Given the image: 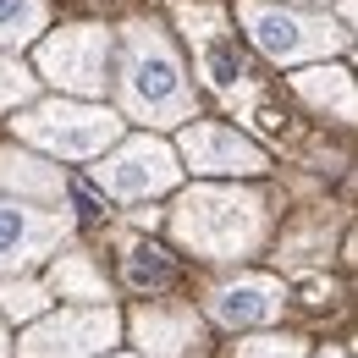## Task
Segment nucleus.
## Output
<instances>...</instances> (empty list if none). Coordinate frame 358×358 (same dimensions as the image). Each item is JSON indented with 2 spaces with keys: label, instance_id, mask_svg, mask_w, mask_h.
I'll return each instance as SVG.
<instances>
[{
  "label": "nucleus",
  "instance_id": "1",
  "mask_svg": "<svg viewBox=\"0 0 358 358\" xmlns=\"http://www.w3.org/2000/svg\"><path fill=\"white\" fill-rule=\"evenodd\" d=\"M116 110L122 122H138L149 133H166L199 116V89L182 66V50L171 45V34L149 17H133L116 28Z\"/></svg>",
  "mask_w": 358,
  "mask_h": 358
},
{
  "label": "nucleus",
  "instance_id": "2",
  "mask_svg": "<svg viewBox=\"0 0 358 358\" xmlns=\"http://www.w3.org/2000/svg\"><path fill=\"white\" fill-rule=\"evenodd\" d=\"M171 237L199 259H248L270 237V204L243 182H199L171 204Z\"/></svg>",
  "mask_w": 358,
  "mask_h": 358
},
{
  "label": "nucleus",
  "instance_id": "3",
  "mask_svg": "<svg viewBox=\"0 0 358 358\" xmlns=\"http://www.w3.org/2000/svg\"><path fill=\"white\" fill-rule=\"evenodd\" d=\"M11 127H17V143L39 149L50 160H94V155H105L116 138L127 133L116 105H94V99H72V94L17 105Z\"/></svg>",
  "mask_w": 358,
  "mask_h": 358
},
{
  "label": "nucleus",
  "instance_id": "4",
  "mask_svg": "<svg viewBox=\"0 0 358 358\" xmlns=\"http://www.w3.org/2000/svg\"><path fill=\"white\" fill-rule=\"evenodd\" d=\"M237 28L248 45L275 66H303V61H331L348 50V28L331 11H303V6H275V0H243Z\"/></svg>",
  "mask_w": 358,
  "mask_h": 358
},
{
  "label": "nucleus",
  "instance_id": "5",
  "mask_svg": "<svg viewBox=\"0 0 358 358\" xmlns=\"http://www.w3.org/2000/svg\"><path fill=\"white\" fill-rule=\"evenodd\" d=\"M110 55H116V34L105 22H72V28H55L50 39H39L34 78L72 94V99H105L110 94Z\"/></svg>",
  "mask_w": 358,
  "mask_h": 358
},
{
  "label": "nucleus",
  "instance_id": "6",
  "mask_svg": "<svg viewBox=\"0 0 358 358\" xmlns=\"http://www.w3.org/2000/svg\"><path fill=\"white\" fill-rule=\"evenodd\" d=\"M94 182L122 199V204H138V199H160L182 182V160L177 149L160 133H138V138H116L105 155H94Z\"/></svg>",
  "mask_w": 358,
  "mask_h": 358
},
{
  "label": "nucleus",
  "instance_id": "7",
  "mask_svg": "<svg viewBox=\"0 0 358 358\" xmlns=\"http://www.w3.org/2000/svg\"><path fill=\"white\" fill-rule=\"evenodd\" d=\"M122 336V314L110 303H78L61 314H34L22 342H11V358H94L110 353Z\"/></svg>",
  "mask_w": 358,
  "mask_h": 358
},
{
  "label": "nucleus",
  "instance_id": "8",
  "mask_svg": "<svg viewBox=\"0 0 358 358\" xmlns=\"http://www.w3.org/2000/svg\"><path fill=\"white\" fill-rule=\"evenodd\" d=\"M72 231H78V215L66 204H28L0 193V275H28L55 248H66Z\"/></svg>",
  "mask_w": 358,
  "mask_h": 358
},
{
  "label": "nucleus",
  "instance_id": "9",
  "mask_svg": "<svg viewBox=\"0 0 358 358\" xmlns=\"http://www.w3.org/2000/svg\"><path fill=\"white\" fill-rule=\"evenodd\" d=\"M177 22L193 45V61H199V78L204 89L221 94L226 105H248L254 99V83L243 72V50L231 39V22H226L221 6H177Z\"/></svg>",
  "mask_w": 358,
  "mask_h": 358
},
{
  "label": "nucleus",
  "instance_id": "10",
  "mask_svg": "<svg viewBox=\"0 0 358 358\" xmlns=\"http://www.w3.org/2000/svg\"><path fill=\"white\" fill-rule=\"evenodd\" d=\"M177 160L193 177H265L270 171L265 149L254 138H243L237 127H226V122H182Z\"/></svg>",
  "mask_w": 358,
  "mask_h": 358
},
{
  "label": "nucleus",
  "instance_id": "11",
  "mask_svg": "<svg viewBox=\"0 0 358 358\" xmlns=\"http://www.w3.org/2000/svg\"><path fill=\"white\" fill-rule=\"evenodd\" d=\"M287 309V287L275 275H226L204 292V320H215L226 331H254V325H275Z\"/></svg>",
  "mask_w": 358,
  "mask_h": 358
},
{
  "label": "nucleus",
  "instance_id": "12",
  "mask_svg": "<svg viewBox=\"0 0 358 358\" xmlns=\"http://www.w3.org/2000/svg\"><path fill=\"white\" fill-rule=\"evenodd\" d=\"M127 331H133L138 353L143 358H193L204 348V314L193 309V303H177V298H155V303H138L133 320H127Z\"/></svg>",
  "mask_w": 358,
  "mask_h": 358
},
{
  "label": "nucleus",
  "instance_id": "13",
  "mask_svg": "<svg viewBox=\"0 0 358 358\" xmlns=\"http://www.w3.org/2000/svg\"><path fill=\"white\" fill-rule=\"evenodd\" d=\"M0 193L28 199V204H66V199H72L66 171H61L50 155L28 149V143H6V149H0Z\"/></svg>",
  "mask_w": 358,
  "mask_h": 358
},
{
  "label": "nucleus",
  "instance_id": "14",
  "mask_svg": "<svg viewBox=\"0 0 358 358\" xmlns=\"http://www.w3.org/2000/svg\"><path fill=\"white\" fill-rule=\"evenodd\" d=\"M292 94H298L309 110L342 122V127L358 116V89H353V72H348V66H314V61H303V66L292 72Z\"/></svg>",
  "mask_w": 358,
  "mask_h": 358
},
{
  "label": "nucleus",
  "instance_id": "15",
  "mask_svg": "<svg viewBox=\"0 0 358 358\" xmlns=\"http://www.w3.org/2000/svg\"><path fill=\"white\" fill-rule=\"evenodd\" d=\"M50 298H72V303H110V281H105V270L94 265V254L83 248H55L50 254V275H45Z\"/></svg>",
  "mask_w": 358,
  "mask_h": 358
},
{
  "label": "nucleus",
  "instance_id": "16",
  "mask_svg": "<svg viewBox=\"0 0 358 358\" xmlns=\"http://www.w3.org/2000/svg\"><path fill=\"white\" fill-rule=\"evenodd\" d=\"M171 275H177V259H171L160 243H127V254H122V281H127L133 292L171 287Z\"/></svg>",
  "mask_w": 358,
  "mask_h": 358
},
{
  "label": "nucleus",
  "instance_id": "17",
  "mask_svg": "<svg viewBox=\"0 0 358 358\" xmlns=\"http://www.w3.org/2000/svg\"><path fill=\"white\" fill-rule=\"evenodd\" d=\"M50 28L45 0H0V50H22Z\"/></svg>",
  "mask_w": 358,
  "mask_h": 358
},
{
  "label": "nucleus",
  "instance_id": "18",
  "mask_svg": "<svg viewBox=\"0 0 358 358\" xmlns=\"http://www.w3.org/2000/svg\"><path fill=\"white\" fill-rule=\"evenodd\" d=\"M50 309V287L28 275H0V320H34Z\"/></svg>",
  "mask_w": 358,
  "mask_h": 358
},
{
  "label": "nucleus",
  "instance_id": "19",
  "mask_svg": "<svg viewBox=\"0 0 358 358\" xmlns=\"http://www.w3.org/2000/svg\"><path fill=\"white\" fill-rule=\"evenodd\" d=\"M28 99H39V78H34V66L0 55V116L17 110V105H28Z\"/></svg>",
  "mask_w": 358,
  "mask_h": 358
},
{
  "label": "nucleus",
  "instance_id": "20",
  "mask_svg": "<svg viewBox=\"0 0 358 358\" xmlns=\"http://www.w3.org/2000/svg\"><path fill=\"white\" fill-rule=\"evenodd\" d=\"M226 358H309V342L303 336H243V342H231Z\"/></svg>",
  "mask_w": 358,
  "mask_h": 358
},
{
  "label": "nucleus",
  "instance_id": "21",
  "mask_svg": "<svg viewBox=\"0 0 358 358\" xmlns=\"http://www.w3.org/2000/svg\"><path fill=\"white\" fill-rule=\"evenodd\" d=\"M0 358H11V336H6V320H0Z\"/></svg>",
  "mask_w": 358,
  "mask_h": 358
},
{
  "label": "nucleus",
  "instance_id": "22",
  "mask_svg": "<svg viewBox=\"0 0 358 358\" xmlns=\"http://www.w3.org/2000/svg\"><path fill=\"white\" fill-rule=\"evenodd\" d=\"M314 358H353L348 348H325V353H314Z\"/></svg>",
  "mask_w": 358,
  "mask_h": 358
},
{
  "label": "nucleus",
  "instance_id": "23",
  "mask_svg": "<svg viewBox=\"0 0 358 358\" xmlns=\"http://www.w3.org/2000/svg\"><path fill=\"white\" fill-rule=\"evenodd\" d=\"M94 358H143V353H94Z\"/></svg>",
  "mask_w": 358,
  "mask_h": 358
},
{
  "label": "nucleus",
  "instance_id": "24",
  "mask_svg": "<svg viewBox=\"0 0 358 358\" xmlns=\"http://www.w3.org/2000/svg\"><path fill=\"white\" fill-rule=\"evenodd\" d=\"M292 6H331V0H292Z\"/></svg>",
  "mask_w": 358,
  "mask_h": 358
}]
</instances>
